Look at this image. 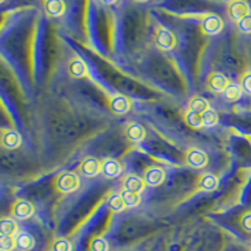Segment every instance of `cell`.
<instances>
[{"instance_id": "6da1fadb", "label": "cell", "mask_w": 251, "mask_h": 251, "mask_svg": "<svg viewBox=\"0 0 251 251\" xmlns=\"http://www.w3.org/2000/svg\"><path fill=\"white\" fill-rule=\"evenodd\" d=\"M80 186L79 177L75 172H62L54 178V187L57 191L63 194H69V192L77 191Z\"/></svg>"}, {"instance_id": "7a4b0ae2", "label": "cell", "mask_w": 251, "mask_h": 251, "mask_svg": "<svg viewBox=\"0 0 251 251\" xmlns=\"http://www.w3.org/2000/svg\"><path fill=\"white\" fill-rule=\"evenodd\" d=\"M154 43L161 50L169 51L176 47V37L171 30L166 28H158L154 34Z\"/></svg>"}, {"instance_id": "3957f363", "label": "cell", "mask_w": 251, "mask_h": 251, "mask_svg": "<svg viewBox=\"0 0 251 251\" xmlns=\"http://www.w3.org/2000/svg\"><path fill=\"white\" fill-rule=\"evenodd\" d=\"M186 165L192 169H203L208 163V156L200 149H188L185 153Z\"/></svg>"}, {"instance_id": "277c9868", "label": "cell", "mask_w": 251, "mask_h": 251, "mask_svg": "<svg viewBox=\"0 0 251 251\" xmlns=\"http://www.w3.org/2000/svg\"><path fill=\"white\" fill-rule=\"evenodd\" d=\"M224 29L223 19L216 14H207L201 20V30L206 35H216Z\"/></svg>"}, {"instance_id": "5b68a950", "label": "cell", "mask_w": 251, "mask_h": 251, "mask_svg": "<svg viewBox=\"0 0 251 251\" xmlns=\"http://www.w3.org/2000/svg\"><path fill=\"white\" fill-rule=\"evenodd\" d=\"M166 178L165 170L157 166H150L143 172V180L145 183L150 187H157V186L162 185Z\"/></svg>"}, {"instance_id": "8992f818", "label": "cell", "mask_w": 251, "mask_h": 251, "mask_svg": "<svg viewBox=\"0 0 251 251\" xmlns=\"http://www.w3.org/2000/svg\"><path fill=\"white\" fill-rule=\"evenodd\" d=\"M79 171L83 176L86 177L97 176L102 171V161H100L96 157H86L80 162Z\"/></svg>"}, {"instance_id": "52a82bcc", "label": "cell", "mask_w": 251, "mask_h": 251, "mask_svg": "<svg viewBox=\"0 0 251 251\" xmlns=\"http://www.w3.org/2000/svg\"><path fill=\"white\" fill-rule=\"evenodd\" d=\"M12 215L18 220H26L34 215V206L26 200H17L12 205Z\"/></svg>"}, {"instance_id": "ba28073f", "label": "cell", "mask_w": 251, "mask_h": 251, "mask_svg": "<svg viewBox=\"0 0 251 251\" xmlns=\"http://www.w3.org/2000/svg\"><path fill=\"white\" fill-rule=\"evenodd\" d=\"M230 82H228L227 78L220 73V72H212L211 75L207 77V80H206V86L210 91L217 92V93H221V92H225V89L227 88Z\"/></svg>"}, {"instance_id": "9c48e42d", "label": "cell", "mask_w": 251, "mask_h": 251, "mask_svg": "<svg viewBox=\"0 0 251 251\" xmlns=\"http://www.w3.org/2000/svg\"><path fill=\"white\" fill-rule=\"evenodd\" d=\"M227 14L234 22L239 23L240 20L250 14V8L245 1H232L228 4Z\"/></svg>"}, {"instance_id": "30bf717a", "label": "cell", "mask_w": 251, "mask_h": 251, "mask_svg": "<svg viewBox=\"0 0 251 251\" xmlns=\"http://www.w3.org/2000/svg\"><path fill=\"white\" fill-rule=\"evenodd\" d=\"M146 183L143 178L133 174H129L122 178V187L125 191L134 192V194H140L143 191Z\"/></svg>"}, {"instance_id": "8fae6325", "label": "cell", "mask_w": 251, "mask_h": 251, "mask_svg": "<svg viewBox=\"0 0 251 251\" xmlns=\"http://www.w3.org/2000/svg\"><path fill=\"white\" fill-rule=\"evenodd\" d=\"M126 138L131 142H142L146 138V129L137 122H131L125 128Z\"/></svg>"}, {"instance_id": "7c38bea8", "label": "cell", "mask_w": 251, "mask_h": 251, "mask_svg": "<svg viewBox=\"0 0 251 251\" xmlns=\"http://www.w3.org/2000/svg\"><path fill=\"white\" fill-rule=\"evenodd\" d=\"M122 172V165L120 161L114 160V158H104L102 161V171L100 174L106 178H116Z\"/></svg>"}, {"instance_id": "4fadbf2b", "label": "cell", "mask_w": 251, "mask_h": 251, "mask_svg": "<svg viewBox=\"0 0 251 251\" xmlns=\"http://www.w3.org/2000/svg\"><path fill=\"white\" fill-rule=\"evenodd\" d=\"M109 108L114 114H120V116L121 114H126L131 109V100L126 96L117 94L109 100Z\"/></svg>"}, {"instance_id": "5bb4252c", "label": "cell", "mask_w": 251, "mask_h": 251, "mask_svg": "<svg viewBox=\"0 0 251 251\" xmlns=\"http://www.w3.org/2000/svg\"><path fill=\"white\" fill-rule=\"evenodd\" d=\"M22 145V136L14 129L1 131V146L6 150H15Z\"/></svg>"}, {"instance_id": "9a60e30c", "label": "cell", "mask_w": 251, "mask_h": 251, "mask_svg": "<svg viewBox=\"0 0 251 251\" xmlns=\"http://www.w3.org/2000/svg\"><path fill=\"white\" fill-rule=\"evenodd\" d=\"M219 187V178L214 174H203L197 180V190L203 192H212L216 191Z\"/></svg>"}, {"instance_id": "2e32d148", "label": "cell", "mask_w": 251, "mask_h": 251, "mask_svg": "<svg viewBox=\"0 0 251 251\" xmlns=\"http://www.w3.org/2000/svg\"><path fill=\"white\" fill-rule=\"evenodd\" d=\"M68 73L73 78H84L88 75V68L84 60L80 58H73L68 63Z\"/></svg>"}, {"instance_id": "e0dca14e", "label": "cell", "mask_w": 251, "mask_h": 251, "mask_svg": "<svg viewBox=\"0 0 251 251\" xmlns=\"http://www.w3.org/2000/svg\"><path fill=\"white\" fill-rule=\"evenodd\" d=\"M44 12L50 18H59L66 13V3L60 0H48L43 3Z\"/></svg>"}, {"instance_id": "ac0fdd59", "label": "cell", "mask_w": 251, "mask_h": 251, "mask_svg": "<svg viewBox=\"0 0 251 251\" xmlns=\"http://www.w3.org/2000/svg\"><path fill=\"white\" fill-rule=\"evenodd\" d=\"M15 244H17V249L20 251H30L34 248L35 240L28 232L20 231L19 234L15 236Z\"/></svg>"}, {"instance_id": "d6986e66", "label": "cell", "mask_w": 251, "mask_h": 251, "mask_svg": "<svg viewBox=\"0 0 251 251\" xmlns=\"http://www.w3.org/2000/svg\"><path fill=\"white\" fill-rule=\"evenodd\" d=\"M0 230H1V235H6V236L15 237L19 234V226L18 223L12 217H3L0 221Z\"/></svg>"}, {"instance_id": "ffe728a7", "label": "cell", "mask_w": 251, "mask_h": 251, "mask_svg": "<svg viewBox=\"0 0 251 251\" xmlns=\"http://www.w3.org/2000/svg\"><path fill=\"white\" fill-rule=\"evenodd\" d=\"M188 108H190V111L202 114L203 112L210 109V104H208V102L205 98L200 97V96H195L188 102Z\"/></svg>"}, {"instance_id": "44dd1931", "label": "cell", "mask_w": 251, "mask_h": 251, "mask_svg": "<svg viewBox=\"0 0 251 251\" xmlns=\"http://www.w3.org/2000/svg\"><path fill=\"white\" fill-rule=\"evenodd\" d=\"M183 120H185L186 125L192 127V128H201V127H203L202 116L200 113L190 111V109L183 114Z\"/></svg>"}, {"instance_id": "7402d4cb", "label": "cell", "mask_w": 251, "mask_h": 251, "mask_svg": "<svg viewBox=\"0 0 251 251\" xmlns=\"http://www.w3.org/2000/svg\"><path fill=\"white\" fill-rule=\"evenodd\" d=\"M241 94H243L241 87L237 86V84H232V83L228 84V87L224 92L225 98L227 100H230V102H236V100H239L240 97H241Z\"/></svg>"}, {"instance_id": "603a6c76", "label": "cell", "mask_w": 251, "mask_h": 251, "mask_svg": "<svg viewBox=\"0 0 251 251\" xmlns=\"http://www.w3.org/2000/svg\"><path fill=\"white\" fill-rule=\"evenodd\" d=\"M108 207L113 212H121L126 208L125 201H123L121 194H113L108 199Z\"/></svg>"}, {"instance_id": "cb8c5ba5", "label": "cell", "mask_w": 251, "mask_h": 251, "mask_svg": "<svg viewBox=\"0 0 251 251\" xmlns=\"http://www.w3.org/2000/svg\"><path fill=\"white\" fill-rule=\"evenodd\" d=\"M121 196H122L123 201H125L126 207H134V206H137L141 202L140 194H134V192L125 191L123 190L121 192Z\"/></svg>"}, {"instance_id": "d4e9b609", "label": "cell", "mask_w": 251, "mask_h": 251, "mask_svg": "<svg viewBox=\"0 0 251 251\" xmlns=\"http://www.w3.org/2000/svg\"><path fill=\"white\" fill-rule=\"evenodd\" d=\"M201 116H202L203 126H206V127H214V126H216L217 122H219V116H217L216 111H214L212 108L203 112Z\"/></svg>"}, {"instance_id": "484cf974", "label": "cell", "mask_w": 251, "mask_h": 251, "mask_svg": "<svg viewBox=\"0 0 251 251\" xmlns=\"http://www.w3.org/2000/svg\"><path fill=\"white\" fill-rule=\"evenodd\" d=\"M51 251H72V244L68 239L59 237L51 244Z\"/></svg>"}, {"instance_id": "4316f807", "label": "cell", "mask_w": 251, "mask_h": 251, "mask_svg": "<svg viewBox=\"0 0 251 251\" xmlns=\"http://www.w3.org/2000/svg\"><path fill=\"white\" fill-rule=\"evenodd\" d=\"M91 251H108V243L100 236H96L92 239L89 244Z\"/></svg>"}, {"instance_id": "83f0119b", "label": "cell", "mask_w": 251, "mask_h": 251, "mask_svg": "<svg viewBox=\"0 0 251 251\" xmlns=\"http://www.w3.org/2000/svg\"><path fill=\"white\" fill-rule=\"evenodd\" d=\"M0 248H1V250L12 251L13 249L17 248V244H15V237L6 236V235H1V237H0Z\"/></svg>"}, {"instance_id": "f1b7e54d", "label": "cell", "mask_w": 251, "mask_h": 251, "mask_svg": "<svg viewBox=\"0 0 251 251\" xmlns=\"http://www.w3.org/2000/svg\"><path fill=\"white\" fill-rule=\"evenodd\" d=\"M240 87L245 93L250 94L251 96V72H245L241 77V82H240Z\"/></svg>"}, {"instance_id": "f546056e", "label": "cell", "mask_w": 251, "mask_h": 251, "mask_svg": "<svg viewBox=\"0 0 251 251\" xmlns=\"http://www.w3.org/2000/svg\"><path fill=\"white\" fill-rule=\"evenodd\" d=\"M237 28L244 34H251V14L240 20L237 23Z\"/></svg>"}, {"instance_id": "4dcf8cb0", "label": "cell", "mask_w": 251, "mask_h": 251, "mask_svg": "<svg viewBox=\"0 0 251 251\" xmlns=\"http://www.w3.org/2000/svg\"><path fill=\"white\" fill-rule=\"evenodd\" d=\"M240 224H241V227H243L246 232H251V211L243 215Z\"/></svg>"}, {"instance_id": "1f68e13d", "label": "cell", "mask_w": 251, "mask_h": 251, "mask_svg": "<svg viewBox=\"0 0 251 251\" xmlns=\"http://www.w3.org/2000/svg\"><path fill=\"white\" fill-rule=\"evenodd\" d=\"M1 251H6V250H1Z\"/></svg>"}, {"instance_id": "d6a6232c", "label": "cell", "mask_w": 251, "mask_h": 251, "mask_svg": "<svg viewBox=\"0 0 251 251\" xmlns=\"http://www.w3.org/2000/svg\"><path fill=\"white\" fill-rule=\"evenodd\" d=\"M250 251H251V249H250Z\"/></svg>"}]
</instances>
